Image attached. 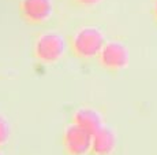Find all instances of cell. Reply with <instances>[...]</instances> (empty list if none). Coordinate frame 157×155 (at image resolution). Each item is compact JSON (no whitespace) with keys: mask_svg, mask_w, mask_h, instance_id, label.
<instances>
[{"mask_svg":"<svg viewBox=\"0 0 157 155\" xmlns=\"http://www.w3.org/2000/svg\"><path fill=\"white\" fill-rule=\"evenodd\" d=\"M150 18L153 25L157 28V0H150Z\"/></svg>","mask_w":157,"mask_h":155,"instance_id":"obj_10","label":"cell"},{"mask_svg":"<svg viewBox=\"0 0 157 155\" xmlns=\"http://www.w3.org/2000/svg\"><path fill=\"white\" fill-rule=\"evenodd\" d=\"M68 51L67 37L56 30H44L34 36L32 43V56L43 66L59 63Z\"/></svg>","mask_w":157,"mask_h":155,"instance_id":"obj_2","label":"cell"},{"mask_svg":"<svg viewBox=\"0 0 157 155\" xmlns=\"http://www.w3.org/2000/svg\"><path fill=\"white\" fill-rule=\"evenodd\" d=\"M67 40L71 56L79 62L89 63L97 59L98 54L107 41V37L100 28L81 26L68 36Z\"/></svg>","mask_w":157,"mask_h":155,"instance_id":"obj_1","label":"cell"},{"mask_svg":"<svg viewBox=\"0 0 157 155\" xmlns=\"http://www.w3.org/2000/svg\"><path fill=\"white\" fill-rule=\"evenodd\" d=\"M71 4L77 8H82V10H90L97 6H100L104 0H70Z\"/></svg>","mask_w":157,"mask_h":155,"instance_id":"obj_9","label":"cell"},{"mask_svg":"<svg viewBox=\"0 0 157 155\" xmlns=\"http://www.w3.org/2000/svg\"><path fill=\"white\" fill-rule=\"evenodd\" d=\"M97 65L108 74L123 71L130 63V50L122 40H107L96 59Z\"/></svg>","mask_w":157,"mask_h":155,"instance_id":"obj_3","label":"cell"},{"mask_svg":"<svg viewBox=\"0 0 157 155\" xmlns=\"http://www.w3.org/2000/svg\"><path fill=\"white\" fill-rule=\"evenodd\" d=\"M0 155H3V154H2V153H0Z\"/></svg>","mask_w":157,"mask_h":155,"instance_id":"obj_11","label":"cell"},{"mask_svg":"<svg viewBox=\"0 0 157 155\" xmlns=\"http://www.w3.org/2000/svg\"><path fill=\"white\" fill-rule=\"evenodd\" d=\"M55 13L53 0H19V18L30 26H41L47 23Z\"/></svg>","mask_w":157,"mask_h":155,"instance_id":"obj_4","label":"cell"},{"mask_svg":"<svg viewBox=\"0 0 157 155\" xmlns=\"http://www.w3.org/2000/svg\"><path fill=\"white\" fill-rule=\"evenodd\" d=\"M70 122L82 128L90 135L96 133L98 129H101L105 125L104 118H102L100 111L96 110L94 107H89V106H81V107L75 108L74 113L71 114Z\"/></svg>","mask_w":157,"mask_h":155,"instance_id":"obj_6","label":"cell"},{"mask_svg":"<svg viewBox=\"0 0 157 155\" xmlns=\"http://www.w3.org/2000/svg\"><path fill=\"white\" fill-rule=\"evenodd\" d=\"M92 136L75 124H67L62 133V150L64 155H89Z\"/></svg>","mask_w":157,"mask_h":155,"instance_id":"obj_5","label":"cell"},{"mask_svg":"<svg viewBox=\"0 0 157 155\" xmlns=\"http://www.w3.org/2000/svg\"><path fill=\"white\" fill-rule=\"evenodd\" d=\"M11 139V126L10 122L3 115H0V151L8 144Z\"/></svg>","mask_w":157,"mask_h":155,"instance_id":"obj_8","label":"cell"},{"mask_svg":"<svg viewBox=\"0 0 157 155\" xmlns=\"http://www.w3.org/2000/svg\"><path fill=\"white\" fill-rule=\"evenodd\" d=\"M117 148V135L111 126L104 125L92 136L89 155H112Z\"/></svg>","mask_w":157,"mask_h":155,"instance_id":"obj_7","label":"cell"}]
</instances>
